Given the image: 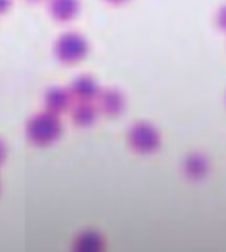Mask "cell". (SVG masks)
I'll return each instance as SVG.
<instances>
[{"label":"cell","mask_w":226,"mask_h":252,"mask_svg":"<svg viewBox=\"0 0 226 252\" xmlns=\"http://www.w3.org/2000/svg\"><path fill=\"white\" fill-rule=\"evenodd\" d=\"M104 241L99 233L93 230H86L77 236L74 241L73 252H102Z\"/></svg>","instance_id":"obj_4"},{"label":"cell","mask_w":226,"mask_h":252,"mask_svg":"<svg viewBox=\"0 0 226 252\" xmlns=\"http://www.w3.org/2000/svg\"><path fill=\"white\" fill-rule=\"evenodd\" d=\"M93 115H95V112H93V109H92V108H89V106H81V108H78V109L75 111V114H74V120L77 121V124L84 126V124L92 123Z\"/></svg>","instance_id":"obj_6"},{"label":"cell","mask_w":226,"mask_h":252,"mask_svg":"<svg viewBox=\"0 0 226 252\" xmlns=\"http://www.w3.org/2000/svg\"><path fill=\"white\" fill-rule=\"evenodd\" d=\"M182 170L189 180H200L209 171V161L201 154H191L184 159Z\"/></svg>","instance_id":"obj_3"},{"label":"cell","mask_w":226,"mask_h":252,"mask_svg":"<svg viewBox=\"0 0 226 252\" xmlns=\"http://www.w3.org/2000/svg\"><path fill=\"white\" fill-rule=\"evenodd\" d=\"M127 140L132 149L139 154H151L160 145L157 130L147 123H136L132 126L127 134Z\"/></svg>","instance_id":"obj_1"},{"label":"cell","mask_w":226,"mask_h":252,"mask_svg":"<svg viewBox=\"0 0 226 252\" xmlns=\"http://www.w3.org/2000/svg\"><path fill=\"white\" fill-rule=\"evenodd\" d=\"M3 159V151H1V146H0V161Z\"/></svg>","instance_id":"obj_8"},{"label":"cell","mask_w":226,"mask_h":252,"mask_svg":"<svg viewBox=\"0 0 226 252\" xmlns=\"http://www.w3.org/2000/svg\"><path fill=\"white\" fill-rule=\"evenodd\" d=\"M121 106H123V102H121V97H120V94L117 92H110L102 99V108L110 115L118 114Z\"/></svg>","instance_id":"obj_5"},{"label":"cell","mask_w":226,"mask_h":252,"mask_svg":"<svg viewBox=\"0 0 226 252\" xmlns=\"http://www.w3.org/2000/svg\"><path fill=\"white\" fill-rule=\"evenodd\" d=\"M59 134V123L52 117H41L37 120L30 130V137L34 143L46 145L55 140Z\"/></svg>","instance_id":"obj_2"},{"label":"cell","mask_w":226,"mask_h":252,"mask_svg":"<svg viewBox=\"0 0 226 252\" xmlns=\"http://www.w3.org/2000/svg\"><path fill=\"white\" fill-rule=\"evenodd\" d=\"M219 21H221V25H222L224 28H226V7H224V9H222Z\"/></svg>","instance_id":"obj_7"}]
</instances>
